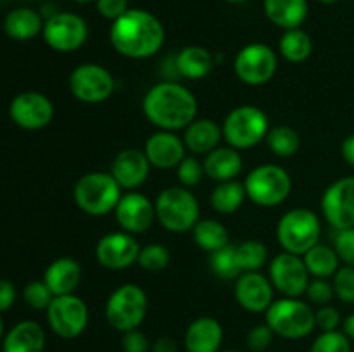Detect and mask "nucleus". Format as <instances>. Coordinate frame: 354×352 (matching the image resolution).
Here are the masks:
<instances>
[{
	"mask_svg": "<svg viewBox=\"0 0 354 352\" xmlns=\"http://www.w3.org/2000/svg\"><path fill=\"white\" fill-rule=\"evenodd\" d=\"M306 297L315 306H327L335 297L334 285L327 278H313L310 280L306 289Z\"/></svg>",
	"mask_w": 354,
	"mask_h": 352,
	"instance_id": "79ce46f5",
	"label": "nucleus"
},
{
	"mask_svg": "<svg viewBox=\"0 0 354 352\" xmlns=\"http://www.w3.org/2000/svg\"><path fill=\"white\" fill-rule=\"evenodd\" d=\"M44 349L45 331L37 321H19L3 335L2 352H44Z\"/></svg>",
	"mask_w": 354,
	"mask_h": 352,
	"instance_id": "b1692460",
	"label": "nucleus"
},
{
	"mask_svg": "<svg viewBox=\"0 0 354 352\" xmlns=\"http://www.w3.org/2000/svg\"><path fill=\"white\" fill-rule=\"evenodd\" d=\"M235 248H237V259L242 273L258 271L268 261V248L259 240H245L235 245Z\"/></svg>",
	"mask_w": 354,
	"mask_h": 352,
	"instance_id": "c9c22d12",
	"label": "nucleus"
},
{
	"mask_svg": "<svg viewBox=\"0 0 354 352\" xmlns=\"http://www.w3.org/2000/svg\"><path fill=\"white\" fill-rule=\"evenodd\" d=\"M185 144L175 131H156L145 140L144 152L152 168L173 169L185 157Z\"/></svg>",
	"mask_w": 354,
	"mask_h": 352,
	"instance_id": "412c9836",
	"label": "nucleus"
},
{
	"mask_svg": "<svg viewBox=\"0 0 354 352\" xmlns=\"http://www.w3.org/2000/svg\"><path fill=\"white\" fill-rule=\"evenodd\" d=\"M121 186L111 173L92 171L83 175L73 188L76 207L88 216H106L116 209Z\"/></svg>",
	"mask_w": 354,
	"mask_h": 352,
	"instance_id": "7ed1b4c3",
	"label": "nucleus"
},
{
	"mask_svg": "<svg viewBox=\"0 0 354 352\" xmlns=\"http://www.w3.org/2000/svg\"><path fill=\"white\" fill-rule=\"evenodd\" d=\"M225 352H239V351H225Z\"/></svg>",
	"mask_w": 354,
	"mask_h": 352,
	"instance_id": "13d9d810",
	"label": "nucleus"
},
{
	"mask_svg": "<svg viewBox=\"0 0 354 352\" xmlns=\"http://www.w3.org/2000/svg\"><path fill=\"white\" fill-rule=\"evenodd\" d=\"M221 131L230 147L245 150L265 140L270 131V121L265 110L259 107L239 106L225 117Z\"/></svg>",
	"mask_w": 354,
	"mask_h": 352,
	"instance_id": "0eeeda50",
	"label": "nucleus"
},
{
	"mask_svg": "<svg viewBox=\"0 0 354 352\" xmlns=\"http://www.w3.org/2000/svg\"><path fill=\"white\" fill-rule=\"evenodd\" d=\"M223 326L216 317L201 316L187 326L183 345L187 352H220Z\"/></svg>",
	"mask_w": 354,
	"mask_h": 352,
	"instance_id": "4be33fe9",
	"label": "nucleus"
},
{
	"mask_svg": "<svg viewBox=\"0 0 354 352\" xmlns=\"http://www.w3.org/2000/svg\"><path fill=\"white\" fill-rule=\"evenodd\" d=\"M268 278L273 289L279 290L286 297L299 299L306 293L308 283H310V273L303 261V255L280 252L272 259L268 269Z\"/></svg>",
	"mask_w": 354,
	"mask_h": 352,
	"instance_id": "4468645a",
	"label": "nucleus"
},
{
	"mask_svg": "<svg viewBox=\"0 0 354 352\" xmlns=\"http://www.w3.org/2000/svg\"><path fill=\"white\" fill-rule=\"evenodd\" d=\"M341 154L342 159L348 162V166H351L354 169V133L348 135V137L344 138V141H342L341 145Z\"/></svg>",
	"mask_w": 354,
	"mask_h": 352,
	"instance_id": "3c124183",
	"label": "nucleus"
},
{
	"mask_svg": "<svg viewBox=\"0 0 354 352\" xmlns=\"http://www.w3.org/2000/svg\"><path fill=\"white\" fill-rule=\"evenodd\" d=\"M109 40L114 50L128 59H149L165 43V26L144 9H128L120 19L113 21Z\"/></svg>",
	"mask_w": 354,
	"mask_h": 352,
	"instance_id": "f257e3e1",
	"label": "nucleus"
},
{
	"mask_svg": "<svg viewBox=\"0 0 354 352\" xmlns=\"http://www.w3.org/2000/svg\"><path fill=\"white\" fill-rule=\"evenodd\" d=\"M23 299L31 309L35 311H47L50 302L54 300V293L48 289L44 280H35V282L26 283L23 290Z\"/></svg>",
	"mask_w": 354,
	"mask_h": 352,
	"instance_id": "58836bf2",
	"label": "nucleus"
},
{
	"mask_svg": "<svg viewBox=\"0 0 354 352\" xmlns=\"http://www.w3.org/2000/svg\"><path fill=\"white\" fill-rule=\"evenodd\" d=\"M76 3H88V2H93V0H75Z\"/></svg>",
	"mask_w": 354,
	"mask_h": 352,
	"instance_id": "4d7b16f0",
	"label": "nucleus"
},
{
	"mask_svg": "<svg viewBox=\"0 0 354 352\" xmlns=\"http://www.w3.org/2000/svg\"><path fill=\"white\" fill-rule=\"evenodd\" d=\"M140 244L137 238L127 231H114L104 235L95 245V257L100 266L111 271L130 268L140 254Z\"/></svg>",
	"mask_w": 354,
	"mask_h": 352,
	"instance_id": "f3484780",
	"label": "nucleus"
},
{
	"mask_svg": "<svg viewBox=\"0 0 354 352\" xmlns=\"http://www.w3.org/2000/svg\"><path fill=\"white\" fill-rule=\"evenodd\" d=\"M248 199L259 207H275L286 202L292 192L290 175L277 164H261L244 182Z\"/></svg>",
	"mask_w": 354,
	"mask_h": 352,
	"instance_id": "6e6552de",
	"label": "nucleus"
},
{
	"mask_svg": "<svg viewBox=\"0 0 354 352\" xmlns=\"http://www.w3.org/2000/svg\"><path fill=\"white\" fill-rule=\"evenodd\" d=\"M225 2H228V3H244V2H248V0H225Z\"/></svg>",
	"mask_w": 354,
	"mask_h": 352,
	"instance_id": "6e6d98bb",
	"label": "nucleus"
},
{
	"mask_svg": "<svg viewBox=\"0 0 354 352\" xmlns=\"http://www.w3.org/2000/svg\"><path fill=\"white\" fill-rule=\"evenodd\" d=\"M156 219L171 233H187L197 224L201 207L196 195L185 186H168L154 202Z\"/></svg>",
	"mask_w": 354,
	"mask_h": 352,
	"instance_id": "20e7f679",
	"label": "nucleus"
},
{
	"mask_svg": "<svg viewBox=\"0 0 354 352\" xmlns=\"http://www.w3.org/2000/svg\"><path fill=\"white\" fill-rule=\"evenodd\" d=\"M149 169H151V162L145 152L140 148L128 147L114 157L111 164V175L120 183L121 188L135 190L144 185L149 176Z\"/></svg>",
	"mask_w": 354,
	"mask_h": 352,
	"instance_id": "aec40b11",
	"label": "nucleus"
},
{
	"mask_svg": "<svg viewBox=\"0 0 354 352\" xmlns=\"http://www.w3.org/2000/svg\"><path fill=\"white\" fill-rule=\"evenodd\" d=\"M322 224L317 214L308 207L290 209L280 217L277 224V238L283 252L304 255L311 247L318 244Z\"/></svg>",
	"mask_w": 354,
	"mask_h": 352,
	"instance_id": "423d86ee",
	"label": "nucleus"
},
{
	"mask_svg": "<svg viewBox=\"0 0 354 352\" xmlns=\"http://www.w3.org/2000/svg\"><path fill=\"white\" fill-rule=\"evenodd\" d=\"M223 131L213 119H194L183 133V144L187 150L192 154H209L216 147H220V140Z\"/></svg>",
	"mask_w": 354,
	"mask_h": 352,
	"instance_id": "393cba45",
	"label": "nucleus"
},
{
	"mask_svg": "<svg viewBox=\"0 0 354 352\" xmlns=\"http://www.w3.org/2000/svg\"><path fill=\"white\" fill-rule=\"evenodd\" d=\"M16 286L9 280H0V313L10 309L16 302Z\"/></svg>",
	"mask_w": 354,
	"mask_h": 352,
	"instance_id": "09e8293b",
	"label": "nucleus"
},
{
	"mask_svg": "<svg viewBox=\"0 0 354 352\" xmlns=\"http://www.w3.org/2000/svg\"><path fill=\"white\" fill-rule=\"evenodd\" d=\"M44 40L55 52H75L88 38V24L75 12H55L44 23Z\"/></svg>",
	"mask_w": 354,
	"mask_h": 352,
	"instance_id": "ddd939ff",
	"label": "nucleus"
},
{
	"mask_svg": "<svg viewBox=\"0 0 354 352\" xmlns=\"http://www.w3.org/2000/svg\"><path fill=\"white\" fill-rule=\"evenodd\" d=\"M149 300L144 289L135 283L120 285L106 302V320L114 330L130 331L140 326L147 314Z\"/></svg>",
	"mask_w": 354,
	"mask_h": 352,
	"instance_id": "1a4fd4ad",
	"label": "nucleus"
},
{
	"mask_svg": "<svg viewBox=\"0 0 354 352\" xmlns=\"http://www.w3.org/2000/svg\"><path fill=\"white\" fill-rule=\"evenodd\" d=\"M335 297L344 304H354V268L353 266H341L332 276Z\"/></svg>",
	"mask_w": 354,
	"mask_h": 352,
	"instance_id": "a19ab883",
	"label": "nucleus"
},
{
	"mask_svg": "<svg viewBox=\"0 0 354 352\" xmlns=\"http://www.w3.org/2000/svg\"><path fill=\"white\" fill-rule=\"evenodd\" d=\"M308 12V0H265L266 17L282 30L301 28L306 21Z\"/></svg>",
	"mask_w": 354,
	"mask_h": 352,
	"instance_id": "cd10ccee",
	"label": "nucleus"
},
{
	"mask_svg": "<svg viewBox=\"0 0 354 352\" xmlns=\"http://www.w3.org/2000/svg\"><path fill=\"white\" fill-rule=\"evenodd\" d=\"M273 337H275V333L268 324H256L249 330L248 337H245V345L251 352H266L272 345Z\"/></svg>",
	"mask_w": 354,
	"mask_h": 352,
	"instance_id": "37998d69",
	"label": "nucleus"
},
{
	"mask_svg": "<svg viewBox=\"0 0 354 352\" xmlns=\"http://www.w3.org/2000/svg\"><path fill=\"white\" fill-rule=\"evenodd\" d=\"M192 235L197 247L209 252V254L228 245L227 228L216 219H199L196 226L192 228Z\"/></svg>",
	"mask_w": 354,
	"mask_h": 352,
	"instance_id": "2f4dec72",
	"label": "nucleus"
},
{
	"mask_svg": "<svg viewBox=\"0 0 354 352\" xmlns=\"http://www.w3.org/2000/svg\"><path fill=\"white\" fill-rule=\"evenodd\" d=\"M310 352H353V347L344 331H322L311 344Z\"/></svg>",
	"mask_w": 354,
	"mask_h": 352,
	"instance_id": "4c0bfd02",
	"label": "nucleus"
},
{
	"mask_svg": "<svg viewBox=\"0 0 354 352\" xmlns=\"http://www.w3.org/2000/svg\"><path fill=\"white\" fill-rule=\"evenodd\" d=\"M169 261H171V254L161 244H149L145 247H142L137 259L138 266L149 273L162 271V269L168 268Z\"/></svg>",
	"mask_w": 354,
	"mask_h": 352,
	"instance_id": "e433bc0d",
	"label": "nucleus"
},
{
	"mask_svg": "<svg viewBox=\"0 0 354 352\" xmlns=\"http://www.w3.org/2000/svg\"><path fill=\"white\" fill-rule=\"evenodd\" d=\"M114 214L121 230L131 235H140L145 233L154 223L156 207L154 202H151L144 193L128 192L121 195Z\"/></svg>",
	"mask_w": 354,
	"mask_h": 352,
	"instance_id": "a211bd4d",
	"label": "nucleus"
},
{
	"mask_svg": "<svg viewBox=\"0 0 354 352\" xmlns=\"http://www.w3.org/2000/svg\"><path fill=\"white\" fill-rule=\"evenodd\" d=\"M121 349L123 352H151V342L144 331L135 328V330L124 331L121 337Z\"/></svg>",
	"mask_w": 354,
	"mask_h": 352,
	"instance_id": "49530a36",
	"label": "nucleus"
},
{
	"mask_svg": "<svg viewBox=\"0 0 354 352\" xmlns=\"http://www.w3.org/2000/svg\"><path fill=\"white\" fill-rule=\"evenodd\" d=\"M266 324L273 333L287 340H301L313 333L317 328L315 311L308 302L294 297L273 300L266 311Z\"/></svg>",
	"mask_w": 354,
	"mask_h": 352,
	"instance_id": "39448f33",
	"label": "nucleus"
},
{
	"mask_svg": "<svg viewBox=\"0 0 354 352\" xmlns=\"http://www.w3.org/2000/svg\"><path fill=\"white\" fill-rule=\"evenodd\" d=\"M203 164L206 175L218 183L237 179L242 171V157L234 147H216L206 154Z\"/></svg>",
	"mask_w": 354,
	"mask_h": 352,
	"instance_id": "a878e982",
	"label": "nucleus"
},
{
	"mask_svg": "<svg viewBox=\"0 0 354 352\" xmlns=\"http://www.w3.org/2000/svg\"><path fill=\"white\" fill-rule=\"evenodd\" d=\"M318 2H322L324 6H334V3H337L339 0H318Z\"/></svg>",
	"mask_w": 354,
	"mask_h": 352,
	"instance_id": "864d4df0",
	"label": "nucleus"
},
{
	"mask_svg": "<svg viewBox=\"0 0 354 352\" xmlns=\"http://www.w3.org/2000/svg\"><path fill=\"white\" fill-rule=\"evenodd\" d=\"M0 340H3V321H2V316H0Z\"/></svg>",
	"mask_w": 354,
	"mask_h": 352,
	"instance_id": "5fc2aeb1",
	"label": "nucleus"
},
{
	"mask_svg": "<svg viewBox=\"0 0 354 352\" xmlns=\"http://www.w3.org/2000/svg\"><path fill=\"white\" fill-rule=\"evenodd\" d=\"M209 268L214 276L221 280H237L242 275L241 266L237 259V248L235 245L228 244L227 247L213 252L209 259Z\"/></svg>",
	"mask_w": 354,
	"mask_h": 352,
	"instance_id": "f704fd0d",
	"label": "nucleus"
},
{
	"mask_svg": "<svg viewBox=\"0 0 354 352\" xmlns=\"http://www.w3.org/2000/svg\"><path fill=\"white\" fill-rule=\"evenodd\" d=\"M266 144H268L270 150L279 157H292L301 148V137L294 128L280 124L268 131Z\"/></svg>",
	"mask_w": 354,
	"mask_h": 352,
	"instance_id": "72a5a7b5",
	"label": "nucleus"
},
{
	"mask_svg": "<svg viewBox=\"0 0 354 352\" xmlns=\"http://www.w3.org/2000/svg\"><path fill=\"white\" fill-rule=\"evenodd\" d=\"M279 59L275 50L266 43H249L237 52L234 71L242 83L259 86L275 76Z\"/></svg>",
	"mask_w": 354,
	"mask_h": 352,
	"instance_id": "9b49d317",
	"label": "nucleus"
},
{
	"mask_svg": "<svg viewBox=\"0 0 354 352\" xmlns=\"http://www.w3.org/2000/svg\"><path fill=\"white\" fill-rule=\"evenodd\" d=\"M44 282L52 290L54 297L75 293L82 282V266L73 257H59L45 269Z\"/></svg>",
	"mask_w": 354,
	"mask_h": 352,
	"instance_id": "5701e85b",
	"label": "nucleus"
},
{
	"mask_svg": "<svg viewBox=\"0 0 354 352\" xmlns=\"http://www.w3.org/2000/svg\"><path fill=\"white\" fill-rule=\"evenodd\" d=\"M47 321L50 330L57 337L73 340L86 330L88 307H86L85 300L75 293L54 297L47 309Z\"/></svg>",
	"mask_w": 354,
	"mask_h": 352,
	"instance_id": "f8f14e48",
	"label": "nucleus"
},
{
	"mask_svg": "<svg viewBox=\"0 0 354 352\" xmlns=\"http://www.w3.org/2000/svg\"><path fill=\"white\" fill-rule=\"evenodd\" d=\"M197 107V99L187 86L168 79L149 88L142 100L145 117L165 131L189 126L196 119Z\"/></svg>",
	"mask_w": 354,
	"mask_h": 352,
	"instance_id": "f03ea898",
	"label": "nucleus"
},
{
	"mask_svg": "<svg viewBox=\"0 0 354 352\" xmlns=\"http://www.w3.org/2000/svg\"><path fill=\"white\" fill-rule=\"evenodd\" d=\"M97 10H99L100 16L107 21H116L127 12L130 7H128V0H95Z\"/></svg>",
	"mask_w": 354,
	"mask_h": 352,
	"instance_id": "de8ad7c7",
	"label": "nucleus"
},
{
	"mask_svg": "<svg viewBox=\"0 0 354 352\" xmlns=\"http://www.w3.org/2000/svg\"><path fill=\"white\" fill-rule=\"evenodd\" d=\"M176 71L180 78L203 79L213 71L214 57L207 48L199 45H190L182 48L175 57Z\"/></svg>",
	"mask_w": 354,
	"mask_h": 352,
	"instance_id": "c85d7f7f",
	"label": "nucleus"
},
{
	"mask_svg": "<svg viewBox=\"0 0 354 352\" xmlns=\"http://www.w3.org/2000/svg\"><path fill=\"white\" fill-rule=\"evenodd\" d=\"M315 320H317V328H320L322 331H334L342 323L339 309L330 304L318 307V311H315Z\"/></svg>",
	"mask_w": 354,
	"mask_h": 352,
	"instance_id": "a18cd8bd",
	"label": "nucleus"
},
{
	"mask_svg": "<svg viewBox=\"0 0 354 352\" xmlns=\"http://www.w3.org/2000/svg\"><path fill=\"white\" fill-rule=\"evenodd\" d=\"M273 285L270 278L258 271L242 273L235 282V299L242 309L249 313H266L273 304Z\"/></svg>",
	"mask_w": 354,
	"mask_h": 352,
	"instance_id": "6ab92c4d",
	"label": "nucleus"
},
{
	"mask_svg": "<svg viewBox=\"0 0 354 352\" xmlns=\"http://www.w3.org/2000/svg\"><path fill=\"white\" fill-rule=\"evenodd\" d=\"M303 261L306 264L308 273L313 278H332V276L337 273V269L341 268L339 262L337 252L334 247H328V245L317 244L315 247H311L306 254L303 255Z\"/></svg>",
	"mask_w": 354,
	"mask_h": 352,
	"instance_id": "c756f323",
	"label": "nucleus"
},
{
	"mask_svg": "<svg viewBox=\"0 0 354 352\" xmlns=\"http://www.w3.org/2000/svg\"><path fill=\"white\" fill-rule=\"evenodd\" d=\"M279 48L286 61L299 64V62L310 59L311 52H313V40H311V37L304 30L294 28V30L283 31Z\"/></svg>",
	"mask_w": 354,
	"mask_h": 352,
	"instance_id": "473e14b6",
	"label": "nucleus"
},
{
	"mask_svg": "<svg viewBox=\"0 0 354 352\" xmlns=\"http://www.w3.org/2000/svg\"><path fill=\"white\" fill-rule=\"evenodd\" d=\"M151 352H178V344L173 337H159L152 342Z\"/></svg>",
	"mask_w": 354,
	"mask_h": 352,
	"instance_id": "8fccbe9b",
	"label": "nucleus"
},
{
	"mask_svg": "<svg viewBox=\"0 0 354 352\" xmlns=\"http://www.w3.org/2000/svg\"><path fill=\"white\" fill-rule=\"evenodd\" d=\"M44 23L45 21L37 10L30 7H16L3 19V31L12 40L28 41L44 31Z\"/></svg>",
	"mask_w": 354,
	"mask_h": 352,
	"instance_id": "bb28decb",
	"label": "nucleus"
},
{
	"mask_svg": "<svg viewBox=\"0 0 354 352\" xmlns=\"http://www.w3.org/2000/svg\"><path fill=\"white\" fill-rule=\"evenodd\" d=\"M342 331H344L346 337H348L349 340L354 342V313L349 314V316L342 321Z\"/></svg>",
	"mask_w": 354,
	"mask_h": 352,
	"instance_id": "603ef678",
	"label": "nucleus"
},
{
	"mask_svg": "<svg viewBox=\"0 0 354 352\" xmlns=\"http://www.w3.org/2000/svg\"><path fill=\"white\" fill-rule=\"evenodd\" d=\"M334 248L337 252L339 259L346 266L354 268V228H346V230H335Z\"/></svg>",
	"mask_w": 354,
	"mask_h": 352,
	"instance_id": "c03bdc74",
	"label": "nucleus"
},
{
	"mask_svg": "<svg viewBox=\"0 0 354 352\" xmlns=\"http://www.w3.org/2000/svg\"><path fill=\"white\" fill-rule=\"evenodd\" d=\"M54 104L40 92H21L10 100L9 116L23 130H41L54 119Z\"/></svg>",
	"mask_w": 354,
	"mask_h": 352,
	"instance_id": "dca6fc26",
	"label": "nucleus"
},
{
	"mask_svg": "<svg viewBox=\"0 0 354 352\" xmlns=\"http://www.w3.org/2000/svg\"><path fill=\"white\" fill-rule=\"evenodd\" d=\"M204 175V164L201 161H197L192 155H185L182 159L178 166H176V176H178V182L182 183V186L185 188H192V186L199 185L203 182Z\"/></svg>",
	"mask_w": 354,
	"mask_h": 352,
	"instance_id": "ea45409f",
	"label": "nucleus"
},
{
	"mask_svg": "<svg viewBox=\"0 0 354 352\" xmlns=\"http://www.w3.org/2000/svg\"><path fill=\"white\" fill-rule=\"evenodd\" d=\"M245 197L248 193H245L244 183L237 179L221 182L211 192V206L220 214H234L241 209Z\"/></svg>",
	"mask_w": 354,
	"mask_h": 352,
	"instance_id": "7c9ffc66",
	"label": "nucleus"
},
{
	"mask_svg": "<svg viewBox=\"0 0 354 352\" xmlns=\"http://www.w3.org/2000/svg\"><path fill=\"white\" fill-rule=\"evenodd\" d=\"M322 213L334 230L354 228V176L335 179L322 195Z\"/></svg>",
	"mask_w": 354,
	"mask_h": 352,
	"instance_id": "2eb2a0df",
	"label": "nucleus"
},
{
	"mask_svg": "<svg viewBox=\"0 0 354 352\" xmlns=\"http://www.w3.org/2000/svg\"><path fill=\"white\" fill-rule=\"evenodd\" d=\"M116 88L114 76L100 64L86 62L76 66L69 76L73 97L83 104H100L109 99Z\"/></svg>",
	"mask_w": 354,
	"mask_h": 352,
	"instance_id": "9d476101",
	"label": "nucleus"
}]
</instances>
